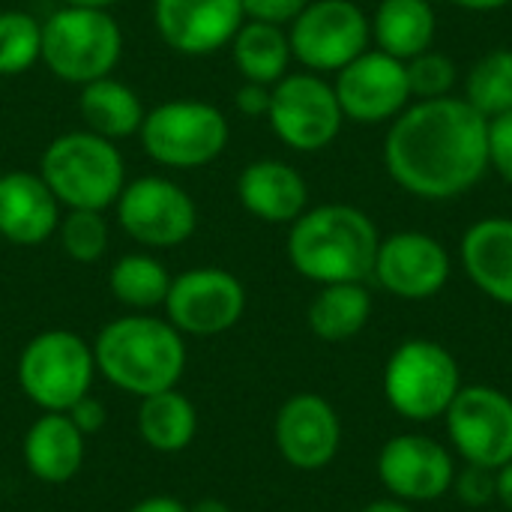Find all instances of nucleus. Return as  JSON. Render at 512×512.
<instances>
[{
	"instance_id": "9d476101",
	"label": "nucleus",
	"mask_w": 512,
	"mask_h": 512,
	"mask_svg": "<svg viewBox=\"0 0 512 512\" xmlns=\"http://www.w3.org/2000/svg\"><path fill=\"white\" fill-rule=\"evenodd\" d=\"M270 129L297 153L327 150L345 123L333 84L318 72H288L270 87Z\"/></svg>"
},
{
	"instance_id": "4c0bfd02",
	"label": "nucleus",
	"mask_w": 512,
	"mask_h": 512,
	"mask_svg": "<svg viewBox=\"0 0 512 512\" xmlns=\"http://www.w3.org/2000/svg\"><path fill=\"white\" fill-rule=\"evenodd\" d=\"M129 512H189V507L177 498H168V495H153V498H144L138 501Z\"/></svg>"
},
{
	"instance_id": "a19ab883",
	"label": "nucleus",
	"mask_w": 512,
	"mask_h": 512,
	"mask_svg": "<svg viewBox=\"0 0 512 512\" xmlns=\"http://www.w3.org/2000/svg\"><path fill=\"white\" fill-rule=\"evenodd\" d=\"M360 512H411V507L399 498H381V501L366 504Z\"/></svg>"
},
{
	"instance_id": "37998d69",
	"label": "nucleus",
	"mask_w": 512,
	"mask_h": 512,
	"mask_svg": "<svg viewBox=\"0 0 512 512\" xmlns=\"http://www.w3.org/2000/svg\"><path fill=\"white\" fill-rule=\"evenodd\" d=\"M63 6H81V9H108L111 12V6H117L120 0H60Z\"/></svg>"
},
{
	"instance_id": "cd10ccee",
	"label": "nucleus",
	"mask_w": 512,
	"mask_h": 512,
	"mask_svg": "<svg viewBox=\"0 0 512 512\" xmlns=\"http://www.w3.org/2000/svg\"><path fill=\"white\" fill-rule=\"evenodd\" d=\"M171 273L165 264L147 252H129L117 258L108 270V291L111 297L132 309V312H153L165 306L168 288H171Z\"/></svg>"
},
{
	"instance_id": "473e14b6",
	"label": "nucleus",
	"mask_w": 512,
	"mask_h": 512,
	"mask_svg": "<svg viewBox=\"0 0 512 512\" xmlns=\"http://www.w3.org/2000/svg\"><path fill=\"white\" fill-rule=\"evenodd\" d=\"M489 168L512 186V111L489 120Z\"/></svg>"
},
{
	"instance_id": "e433bc0d",
	"label": "nucleus",
	"mask_w": 512,
	"mask_h": 512,
	"mask_svg": "<svg viewBox=\"0 0 512 512\" xmlns=\"http://www.w3.org/2000/svg\"><path fill=\"white\" fill-rule=\"evenodd\" d=\"M234 105L243 117H267L270 111V87L267 84H255V81H243L234 93Z\"/></svg>"
},
{
	"instance_id": "2eb2a0df",
	"label": "nucleus",
	"mask_w": 512,
	"mask_h": 512,
	"mask_svg": "<svg viewBox=\"0 0 512 512\" xmlns=\"http://www.w3.org/2000/svg\"><path fill=\"white\" fill-rule=\"evenodd\" d=\"M453 261L444 243L426 231H396L381 237L372 276L399 300H429L450 282Z\"/></svg>"
},
{
	"instance_id": "39448f33",
	"label": "nucleus",
	"mask_w": 512,
	"mask_h": 512,
	"mask_svg": "<svg viewBox=\"0 0 512 512\" xmlns=\"http://www.w3.org/2000/svg\"><path fill=\"white\" fill-rule=\"evenodd\" d=\"M123 54V30L108 9L60 6L42 21V63L66 84L111 75Z\"/></svg>"
},
{
	"instance_id": "5701e85b",
	"label": "nucleus",
	"mask_w": 512,
	"mask_h": 512,
	"mask_svg": "<svg viewBox=\"0 0 512 512\" xmlns=\"http://www.w3.org/2000/svg\"><path fill=\"white\" fill-rule=\"evenodd\" d=\"M369 21L375 48L405 63L429 51L438 33V15L429 0H381Z\"/></svg>"
},
{
	"instance_id": "7ed1b4c3",
	"label": "nucleus",
	"mask_w": 512,
	"mask_h": 512,
	"mask_svg": "<svg viewBox=\"0 0 512 512\" xmlns=\"http://www.w3.org/2000/svg\"><path fill=\"white\" fill-rule=\"evenodd\" d=\"M378 225L354 204H318L306 207L288 231L291 267L315 282H366L378 255Z\"/></svg>"
},
{
	"instance_id": "b1692460",
	"label": "nucleus",
	"mask_w": 512,
	"mask_h": 512,
	"mask_svg": "<svg viewBox=\"0 0 512 512\" xmlns=\"http://www.w3.org/2000/svg\"><path fill=\"white\" fill-rule=\"evenodd\" d=\"M138 438L153 450V453H183L192 447L198 435V411L192 399H186L177 387L144 396L138 402L135 414Z\"/></svg>"
},
{
	"instance_id": "f257e3e1",
	"label": "nucleus",
	"mask_w": 512,
	"mask_h": 512,
	"mask_svg": "<svg viewBox=\"0 0 512 512\" xmlns=\"http://www.w3.org/2000/svg\"><path fill=\"white\" fill-rule=\"evenodd\" d=\"M390 180L420 201H453L489 171V120L462 96L414 99L384 135Z\"/></svg>"
},
{
	"instance_id": "9b49d317",
	"label": "nucleus",
	"mask_w": 512,
	"mask_h": 512,
	"mask_svg": "<svg viewBox=\"0 0 512 512\" xmlns=\"http://www.w3.org/2000/svg\"><path fill=\"white\" fill-rule=\"evenodd\" d=\"M120 228L144 249L183 246L198 228V207L192 195L159 174L138 177L123 186L114 201Z\"/></svg>"
},
{
	"instance_id": "f03ea898",
	"label": "nucleus",
	"mask_w": 512,
	"mask_h": 512,
	"mask_svg": "<svg viewBox=\"0 0 512 512\" xmlns=\"http://www.w3.org/2000/svg\"><path fill=\"white\" fill-rule=\"evenodd\" d=\"M96 375L129 396H153L180 384L186 372V336L150 312H129L108 321L96 342Z\"/></svg>"
},
{
	"instance_id": "f3484780",
	"label": "nucleus",
	"mask_w": 512,
	"mask_h": 512,
	"mask_svg": "<svg viewBox=\"0 0 512 512\" xmlns=\"http://www.w3.org/2000/svg\"><path fill=\"white\" fill-rule=\"evenodd\" d=\"M279 456L297 471L327 468L342 447V423L336 408L318 393L291 396L273 423Z\"/></svg>"
},
{
	"instance_id": "4468645a",
	"label": "nucleus",
	"mask_w": 512,
	"mask_h": 512,
	"mask_svg": "<svg viewBox=\"0 0 512 512\" xmlns=\"http://www.w3.org/2000/svg\"><path fill=\"white\" fill-rule=\"evenodd\" d=\"M333 90L345 120L357 126L393 123L414 102L405 60L390 57L381 48H369L339 69Z\"/></svg>"
},
{
	"instance_id": "6ab92c4d",
	"label": "nucleus",
	"mask_w": 512,
	"mask_h": 512,
	"mask_svg": "<svg viewBox=\"0 0 512 512\" xmlns=\"http://www.w3.org/2000/svg\"><path fill=\"white\" fill-rule=\"evenodd\" d=\"M60 201L39 171L0 174V237L12 246H42L60 222Z\"/></svg>"
},
{
	"instance_id": "58836bf2",
	"label": "nucleus",
	"mask_w": 512,
	"mask_h": 512,
	"mask_svg": "<svg viewBox=\"0 0 512 512\" xmlns=\"http://www.w3.org/2000/svg\"><path fill=\"white\" fill-rule=\"evenodd\" d=\"M495 498L501 501V507L512 512V462L495 471Z\"/></svg>"
},
{
	"instance_id": "f8f14e48",
	"label": "nucleus",
	"mask_w": 512,
	"mask_h": 512,
	"mask_svg": "<svg viewBox=\"0 0 512 512\" xmlns=\"http://www.w3.org/2000/svg\"><path fill=\"white\" fill-rule=\"evenodd\" d=\"M246 312L243 282L222 267H192L171 279L165 318L183 336H222L240 324Z\"/></svg>"
},
{
	"instance_id": "aec40b11",
	"label": "nucleus",
	"mask_w": 512,
	"mask_h": 512,
	"mask_svg": "<svg viewBox=\"0 0 512 512\" xmlns=\"http://www.w3.org/2000/svg\"><path fill=\"white\" fill-rule=\"evenodd\" d=\"M243 210L267 225H291L309 207L303 174L282 159H255L237 177Z\"/></svg>"
},
{
	"instance_id": "20e7f679",
	"label": "nucleus",
	"mask_w": 512,
	"mask_h": 512,
	"mask_svg": "<svg viewBox=\"0 0 512 512\" xmlns=\"http://www.w3.org/2000/svg\"><path fill=\"white\" fill-rule=\"evenodd\" d=\"M39 177L66 210H108L126 186V162L114 141L75 129L63 132L39 156Z\"/></svg>"
},
{
	"instance_id": "72a5a7b5",
	"label": "nucleus",
	"mask_w": 512,
	"mask_h": 512,
	"mask_svg": "<svg viewBox=\"0 0 512 512\" xmlns=\"http://www.w3.org/2000/svg\"><path fill=\"white\" fill-rule=\"evenodd\" d=\"M453 489H456V495H459L462 504H468V507H483V504H489V501L495 498V471L468 465L465 474H456Z\"/></svg>"
},
{
	"instance_id": "f704fd0d",
	"label": "nucleus",
	"mask_w": 512,
	"mask_h": 512,
	"mask_svg": "<svg viewBox=\"0 0 512 512\" xmlns=\"http://www.w3.org/2000/svg\"><path fill=\"white\" fill-rule=\"evenodd\" d=\"M246 21H264V24H291L309 0H240Z\"/></svg>"
},
{
	"instance_id": "c756f323",
	"label": "nucleus",
	"mask_w": 512,
	"mask_h": 512,
	"mask_svg": "<svg viewBox=\"0 0 512 512\" xmlns=\"http://www.w3.org/2000/svg\"><path fill=\"white\" fill-rule=\"evenodd\" d=\"M42 60V21L21 9L0 12V75L12 78Z\"/></svg>"
},
{
	"instance_id": "c85d7f7f",
	"label": "nucleus",
	"mask_w": 512,
	"mask_h": 512,
	"mask_svg": "<svg viewBox=\"0 0 512 512\" xmlns=\"http://www.w3.org/2000/svg\"><path fill=\"white\" fill-rule=\"evenodd\" d=\"M462 99L486 120L512 111V48L501 45L474 60Z\"/></svg>"
},
{
	"instance_id": "c9c22d12",
	"label": "nucleus",
	"mask_w": 512,
	"mask_h": 512,
	"mask_svg": "<svg viewBox=\"0 0 512 512\" xmlns=\"http://www.w3.org/2000/svg\"><path fill=\"white\" fill-rule=\"evenodd\" d=\"M69 420L78 426V432L87 438V435H96L102 426H105V420H108V414H105V405L99 402V399H93V393H87L84 399H78L69 411Z\"/></svg>"
},
{
	"instance_id": "a878e982",
	"label": "nucleus",
	"mask_w": 512,
	"mask_h": 512,
	"mask_svg": "<svg viewBox=\"0 0 512 512\" xmlns=\"http://www.w3.org/2000/svg\"><path fill=\"white\" fill-rule=\"evenodd\" d=\"M228 48L243 81H255L267 87L282 81L294 60L288 30L279 24H264V21H243Z\"/></svg>"
},
{
	"instance_id": "ddd939ff",
	"label": "nucleus",
	"mask_w": 512,
	"mask_h": 512,
	"mask_svg": "<svg viewBox=\"0 0 512 512\" xmlns=\"http://www.w3.org/2000/svg\"><path fill=\"white\" fill-rule=\"evenodd\" d=\"M444 420L450 444L468 465L498 471L512 462V399L507 393L486 384L462 387Z\"/></svg>"
},
{
	"instance_id": "dca6fc26",
	"label": "nucleus",
	"mask_w": 512,
	"mask_h": 512,
	"mask_svg": "<svg viewBox=\"0 0 512 512\" xmlns=\"http://www.w3.org/2000/svg\"><path fill=\"white\" fill-rule=\"evenodd\" d=\"M378 480L405 504H432L453 489V456L429 435H396L378 453Z\"/></svg>"
},
{
	"instance_id": "423d86ee",
	"label": "nucleus",
	"mask_w": 512,
	"mask_h": 512,
	"mask_svg": "<svg viewBox=\"0 0 512 512\" xmlns=\"http://www.w3.org/2000/svg\"><path fill=\"white\" fill-rule=\"evenodd\" d=\"M138 138L156 165L192 171L216 162L225 153L231 126L222 108L213 102L168 99L144 114Z\"/></svg>"
},
{
	"instance_id": "393cba45",
	"label": "nucleus",
	"mask_w": 512,
	"mask_h": 512,
	"mask_svg": "<svg viewBox=\"0 0 512 512\" xmlns=\"http://www.w3.org/2000/svg\"><path fill=\"white\" fill-rule=\"evenodd\" d=\"M78 111H81L84 129H90L114 144L120 138L138 135L144 114H147L141 105V96L129 84L117 81L114 75L84 84L81 96H78Z\"/></svg>"
},
{
	"instance_id": "a211bd4d",
	"label": "nucleus",
	"mask_w": 512,
	"mask_h": 512,
	"mask_svg": "<svg viewBox=\"0 0 512 512\" xmlns=\"http://www.w3.org/2000/svg\"><path fill=\"white\" fill-rule=\"evenodd\" d=\"M243 21L240 0H153L156 33L186 57H207L228 48Z\"/></svg>"
},
{
	"instance_id": "bb28decb",
	"label": "nucleus",
	"mask_w": 512,
	"mask_h": 512,
	"mask_svg": "<svg viewBox=\"0 0 512 512\" xmlns=\"http://www.w3.org/2000/svg\"><path fill=\"white\" fill-rule=\"evenodd\" d=\"M309 330L324 342L354 339L372 318V294L363 282L321 285L309 303Z\"/></svg>"
},
{
	"instance_id": "2f4dec72",
	"label": "nucleus",
	"mask_w": 512,
	"mask_h": 512,
	"mask_svg": "<svg viewBox=\"0 0 512 512\" xmlns=\"http://www.w3.org/2000/svg\"><path fill=\"white\" fill-rule=\"evenodd\" d=\"M408 69V87H411V99H441V96H453V87L459 81V69L453 63V57L429 48L417 57H411L405 63Z\"/></svg>"
},
{
	"instance_id": "0eeeda50",
	"label": "nucleus",
	"mask_w": 512,
	"mask_h": 512,
	"mask_svg": "<svg viewBox=\"0 0 512 512\" xmlns=\"http://www.w3.org/2000/svg\"><path fill=\"white\" fill-rule=\"evenodd\" d=\"M15 378L39 411L66 414L93 387V345L72 330H42L21 348Z\"/></svg>"
},
{
	"instance_id": "7c9ffc66",
	"label": "nucleus",
	"mask_w": 512,
	"mask_h": 512,
	"mask_svg": "<svg viewBox=\"0 0 512 512\" xmlns=\"http://www.w3.org/2000/svg\"><path fill=\"white\" fill-rule=\"evenodd\" d=\"M57 240L75 264H96L108 252V222L99 210H66L57 222Z\"/></svg>"
},
{
	"instance_id": "1a4fd4ad",
	"label": "nucleus",
	"mask_w": 512,
	"mask_h": 512,
	"mask_svg": "<svg viewBox=\"0 0 512 512\" xmlns=\"http://www.w3.org/2000/svg\"><path fill=\"white\" fill-rule=\"evenodd\" d=\"M288 42L306 72H339L372 48V21L354 0H309L288 24Z\"/></svg>"
},
{
	"instance_id": "4be33fe9",
	"label": "nucleus",
	"mask_w": 512,
	"mask_h": 512,
	"mask_svg": "<svg viewBox=\"0 0 512 512\" xmlns=\"http://www.w3.org/2000/svg\"><path fill=\"white\" fill-rule=\"evenodd\" d=\"M21 456L27 471L45 486H63L84 465V435L69 414L42 411L24 432Z\"/></svg>"
},
{
	"instance_id": "412c9836",
	"label": "nucleus",
	"mask_w": 512,
	"mask_h": 512,
	"mask_svg": "<svg viewBox=\"0 0 512 512\" xmlns=\"http://www.w3.org/2000/svg\"><path fill=\"white\" fill-rule=\"evenodd\" d=\"M468 279L489 300L512 306V216L477 219L459 243Z\"/></svg>"
},
{
	"instance_id": "ea45409f",
	"label": "nucleus",
	"mask_w": 512,
	"mask_h": 512,
	"mask_svg": "<svg viewBox=\"0 0 512 512\" xmlns=\"http://www.w3.org/2000/svg\"><path fill=\"white\" fill-rule=\"evenodd\" d=\"M450 3L459 9H468V12H498V9L510 6L512 0H450Z\"/></svg>"
},
{
	"instance_id": "79ce46f5",
	"label": "nucleus",
	"mask_w": 512,
	"mask_h": 512,
	"mask_svg": "<svg viewBox=\"0 0 512 512\" xmlns=\"http://www.w3.org/2000/svg\"><path fill=\"white\" fill-rule=\"evenodd\" d=\"M189 512H231V507L219 498H201L189 507Z\"/></svg>"
},
{
	"instance_id": "6e6552de",
	"label": "nucleus",
	"mask_w": 512,
	"mask_h": 512,
	"mask_svg": "<svg viewBox=\"0 0 512 512\" xmlns=\"http://www.w3.org/2000/svg\"><path fill=\"white\" fill-rule=\"evenodd\" d=\"M459 390L456 357L432 339L402 342L384 366V399L405 420L429 423L444 417Z\"/></svg>"
}]
</instances>
